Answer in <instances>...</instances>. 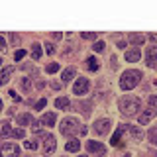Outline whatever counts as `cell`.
<instances>
[{"label":"cell","instance_id":"obj_1","mask_svg":"<svg viewBox=\"0 0 157 157\" xmlns=\"http://www.w3.org/2000/svg\"><path fill=\"white\" fill-rule=\"evenodd\" d=\"M141 81V73L136 71V69H130V71H126L124 75L120 78V86L124 88V90H132L134 86H137V82Z\"/></svg>","mask_w":157,"mask_h":157},{"label":"cell","instance_id":"obj_2","mask_svg":"<svg viewBox=\"0 0 157 157\" xmlns=\"http://www.w3.org/2000/svg\"><path fill=\"white\" fill-rule=\"evenodd\" d=\"M118 106H120V112H122V114L134 116L136 112L140 110V100H137L136 96H124V98H120Z\"/></svg>","mask_w":157,"mask_h":157},{"label":"cell","instance_id":"obj_3","mask_svg":"<svg viewBox=\"0 0 157 157\" xmlns=\"http://www.w3.org/2000/svg\"><path fill=\"white\" fill-rule=\"evenodd\" d=\"M59 130H61L63 136H73L78 132V120L77 118H65V120L61 122V126H59Z\"/></svg>","mask_w":157,"mask_h":157},{"label":"cell","instance_id":"obj_4","mask_svg":"<svg viewBox=\"0 0 157 157\" xmlns=\"http://www.w3.org/2000/svg\"><path fill=\"white\" fill-rule=\"evenodd\" d=\"M20 155V147L16 144H0V157H18Z\"/></svg>","mask_w":157,"mask_h":157},{"label":"cell","instance_id":"obj_5","mask_svg":"<svg viewBox=\"0 0 157 157\" xmlns=\"http://www.w3.org/2000/svg\"><path fill=\"white\" fill-rule=\"evenodd\" d=\"M88 78H85V77H78L77 81H75V86H73V92L75 94H86V90H88Z\"/></svg>","mask_w":157,"mask_h":157},{"label":"cell","instance_id":"obj_6","mask_svg":"<svg viewBox=\"0 0 157 157\" xmlns=\"http://www.w3.org/2000/svg\"><path fill=\"white\" fill-rule=\"evenodd\" d=\"M86 149L90 151V153H94V155H104L106 153V147L100 144V141H88L86 144Z\"/></svg>","mask_w":157,"mask_h":157},{"label":"cell","instance_id":"obj_7","mask_svg":"<svg viewBox=\"0 0 157 157\" xmlns=\"http://www.w3.org/2000/svg\"><path fill=\"white\" fill-rule=\"evenodd\" d=\"M110 130V120L108 118H100V120L94 122V132L96 134H106Z\"/></svg>","mask_w":157,"mask_h":157},{"label":"cell","instance_id":"obj_8","mask_svg":"<svg viewBox=\"0 0 157 157\" xmlns=\"http://www.w3.org/2000/svg\"><path fill=\"white\" fill-rule=\"evenodd\" d=\"M55 151V137L53 136H45L43 137V153L49 155V153H53Z\"/></svg>","mask_w":157,"mask_h":157},{"label":"cell","instance_id":"obj_9","mask_svg":"<svg viewBox=\"0 0 157 157\" xmlns=\"http://www.w3.org/2000/svg\"><path fill=\"white\" fill-rule=\"evenodd\" d=\"M145 61H147V65H149V67H155V65H157V45H151V47H147Z\"/></svg>","mask_w":157,"mask_h":157},{"label":"cell","instance_id":"obj_10","mask_svg":"<svg viewBox=\"0 0 157 157\" xmlns=\"http://www.w3.org/2000/svg\"><path fill=\"white\" fill-rule=\"evenodd\" d=\"M155 114H157V110H153V108H149V110H145L144 114L140 116V124H141V126H145V124H147L149 120H153V118H155Z\"/></svg>","mask_w":157,"mask_h":157},{"label":"cell","instance_id":"obj_11","mask_svg":"<svg viewBox=\"0 0 157 157\" xmlns=\"http://www.w3.org/2000/svg\"><path fill=\"white\" fill-rule=\"evenodd\" d=\"M39 124L51 128L53 124H55V114H53V112H47V114H43V116H41V120H39Z\"/></svg>","mask_w":157,"mask_h":157},{"label":"cell","instance_id":"obj_12","mask_svg":"<svg viewBox=\"0 0 157 157\" xmlns=\"http://www.w3.org/2000/svg\"><path fill=\"white\" fill-rule=\"evenodd\" d=\"M141 59V51L140 49H130V51H126V61H130V63H134V61H140Z\"/></svg>","mask_w":157,"mask_h":157},{"label":"cell","instance_id":"obj_13","mask_svg":"<svg viewBox=\"0 0 157 157\" xmlns=\"http://www.w3.org/2000/svg\"><path fill=\"white\" fill-rule=\"evenodd\" d=\"M12 73H14V67H4V69H2V73H0V86L6 85L8 78L12 77Z\"/></svg>","mask_w":157,"mask_h":157},{"label":"cell","instance_id":"obj_14","mask_svg":"<svg viewBox=\"0 0 157 157\" xmlns=\"http://www.w3.org/2000/svg\"><path fill=\"white\" fill-rule=\"evenodd\" d=\"M16 122L20 126H32V122H33V118L29 116V114H20L18 118H16Z\"/></svg>","mask_w":157,"mask_h":157},{"label":"cell","instance_id":"obj_15","mask_svg":"<svg viewBox=\"0 0 157 157\" xmlns=\"http://www.w3.org/2000/svg\"><path fill=\"white\" fill-rule=\"evenodd\" d=\"M67 151H78V149H81V141H78V140H75V137H73V140H69L67 141Z\"/></svg>","mask_w":157,"mask_h":157},{"label":"cell","instance_id":"obj_16","mask_svg":"<svg viewBox=\"0 0 157 157\" xmlns=\"http://www.w3.org/2000/svg\"><path fill=\"white\" fill-rule=\"evenodd\" d=\"M73 77H75V69H73V67H69V69H65V71H63V75H61V78H63V82H69V81H71Z\"/></svg>","mask_w":157,"mask_h":157},{"label":"cell","instance_id":"obj_17","mask_svg":"<svg viewBox=\"0 0 157 157\" xmlns=\"http://www.w3.org/2000/svg\"><path fill=\"white\" fill-rule=\"evenodd\" d=\"M124 130H126L124 126H122V128H118V130H116V134L112 136V140H110V144H112V145H118V144H120V136L124 134Z\"/></svg>","mask_w":157,"mask_h":157},{"label":"cell","instance_id":"obj_18","mask_svg":"<svg viewBox=\"0 0 157 157\" xmlns=\"http://www.w3.org/2000/svg\"><path fill=\"white\" fill-rule=\"evenodd\" d=\"M128 39H130L132 43H136V45H141V43H144V36H140V33H130V36H128Z\"/></svg>","mask_w":157,"mask_h":157},{"label":"cell","instance_id":"obj_19","mask_svg":"<svg viewBox=\"0 0 157 157\" xmlns=\"http://www.w3.org/2000/svg\"><path fill=\"white\" fill-rule=\"evenodd\" d=\"M32 57L36 59V61L41 57V45H39V43H33L32 45Z\"/></svg>","mask_w":157,"mask_h":157},{"label":"cell","instance_id":"obj_20","mask_svg":"<svg viewBox=\"0 0 157 157\" xmlns=\"http://www.w3.org/2000/svg\"><path fill=\"white\" fill-rule=\"evenodd\" d=\"M55 106L59 108V110H63V108H69V98H65V96L57 98V100H55Z\"/></svg>","mask_w":157,"mask_h":157},{"label":"cell","instance_id":"obj_21","mask_svg":"<svg viewBox=\"0 0 157 157\" xmlns=\"http://www.w3.org/2000/svg\"><path fill=\"white\" fill-rule=\"evenodd\" d=\"M128 130L132 132V136H134L136 140H141V137H144V132H141L140 128H136V126H128Z\"/></svg>","mask_w":157,"mask_h":157},{"label":"cell","instance_id":"obj_22","mask_svg":"<svg viewBox=\"0 0 157 157\" xmlns=\"http://www.w3.org/2000/svg\"><path fill=\"white\" fill-rule=\"evenodd\" d=\"M86 67L90 69V71H98V67H100V65H98V61H96L94 57H88L86 59Z\"/></svg>","mask_w":157,"mask_h":157},{"label":"cell","instance_id":"obj_23","mask_svg":"<svg viewBox=\"0 0 157 157\" xmlns=\"http://www.w3.org/2000/svg\"><path fill=\"white\" fill-rule=\"evenodd\" d=\"M45 71L49 73V75H53V73H57V71H59V63H49V65L45 67Z\"/></svg>","mask_w":157,"mask_h":157},{"label":"cell","instance_id":"obj_24","mask_svg":"<svg viewBox=\"0 0 157 157\" xmlns=\"http://www.w3.org/2000/svg\"><path fill=\"white\" fill-rule=\"evenodd\" d=\"M2 137H8V136H12V128H10V124H2Z\"/></svg>","mask_w":157,"mask_h":157},{"label":"cell","instance_id":"obj_25","mask_svg":"<svg viewBox=\"0 0 157 157\" xmlns=\"http://www.w3.org/2000/svg\"><path fill=\"white\" fill-rule=\"evenodd\" d=\"M24 147H26V149H29V151H33V149H37V141H36V140H29V141H26V144H24Z\"/></svg>","mask_w":157,"mask_h":157},{"label":"cell","instance_id":"obj_26","mask_svg":"<svg viewBox=\"0 0 157 157\" xmlns=\"http://www.w3.org/2000/svg\"><path fill=\"white\" fill-rule=\"evenodd\" d=\"M147 136H149V141H151V144H157V128H151Z\"/></svg>","mask_w":157,"mask_h":157},{"label":"cell","instance_id":"obj_27","mask_svg":"<svg viewBox=\"0 0 157 157\" xmlns=\"http://www.w3.org/2000/svg\"><path fill=\"white\" fill-rule=\"evenodd\" d=\"M24 57H26V51H24V49H18V51L14 53V61H22Z\"/></svg>","mask_w":157,"mask_h":157},{"label":"cell","instance_id":"obj_28","mask_svg":"<svg viewBox=\"0 0 157 157\" xmlns=\"http://www.w3.org/2000/svg\"><path fill=\"white\" fill-rule=\"evenodd\" d=\"M12 136H14V137H18V140H22V137L26 136V132H24L22 128H18V130H12Z\"/></svg>","mask_w":157,"mask_h":157},{"label":"cell","instance_id":"obj_29","mask_svg":"<svg viewBox=\"0 0 157 157\" xmlns=\"http://www.w3.org/2000/svg\"><path fill=\"white\" fill-rule=\"evenodd\" d=\"M104 47H106V45H104V41H96V43H94V45H92V49H94V51H96V53H100V51H104Z\"/></svg>","mask_w":157,"mask_h":157},{"label":"cell","instance_id":"obj_30","mask_svg":"<svg viewBox=\"0 0 157 157\" xmlns=\"http://www.w3.org/2000/svg\"><path fill=\"white\" fill-rule=\"evenodd\" d=\"M81 37H85V39H96V32H82Z\"/></svg>","mask_w":157,"mask_h":157},{"label":"cell","instance_id":"obj_31","mask_svg":"<svg viewBox=\"0 0 157 157\" xmlns=\"http://www.w3.org/2000/svg\"><path fill=\"white\" fill-rule=\"evenodd\" d=\"M45 106H47V100H45V98H41V100H39L37 104H36V108H37V110H41V108H45Z\"/></svg>","mask_w":157,"mask_h":157},{"label":"cell","instance_id":"obj_32","mask_svg":"<svg viewBox=\"0 0 157 157\" xmlns=\"http://www.w3.org/2000/svg\"><path fill=\"white\" fill-rule=\"evenodd\" d=\"M149 106L153 108V110L157 108V96H149Z\"/></svg>","mask_w":157,"mask_h":157},{"label":"cell","instance_id":"obj_33","mask_svg":"<svg viewBox=\"0 0 157 157\" xmlns=\"http://www.w3.org/2000/svg\"><path fill=\"white\" fill-rule=\"evenodd\" d=\"M8 94H10V98H14V100H16V102L20 100V94H18V92H16V90H10V92H8Z\"/></svg>","mask_w":157,"mask_h":157},{"label":"cell","instance_id":"obj_34","mask_svg":"<svg viewBox=\"0 0 157 157\" xmlns=\"http://www.w3.org/2000/svg\"><path fill=\"white\" fill-rule=\"evenodd\" d=\"M45 49H47V53H49V55H51V53L55 51V49H53V45H51V43H47V47H45Z\"/></svg>","mask_w":157,"mask_h":157},{"label":"cell","instance_id":"obj_35","mask_svg":"<svg viewBox=\"0 0 157 157\" xmlns=\"http://www.w3.org/2000/svg\"><path fill=\"white\" fill-rule=\"evenodd\" d=\"M0 110H2V100H0Z\"/></svg>","mask_w":157,"mask_h":157},{"label":"cell","instance_id":"obj_36","mask_svg":"<svg viewBox=\"0 0 157 157\" xmlns=\"http://www.w3.org/2000/svg\"><path fill=\"white\" fill-rule=\"evenodd\" d=\"M78 157H88V155H78Z\"/></svg>","mask_w":157,"mask_h":157},{"label":"cell","instance_id":"obj_37","mask_svg":"<svg viewBox=\"0 0 157 157\" xmlns=\"http://www.w3.org/2000/svg\"><path fill=\"white\" fill-rule=\"evenodd\" d=\"M149 157H157V155H149Z\"/></svg>","mask_w":157,"mask_h":157},{"label":"cell","instance_id":"obj_38","mask_svg":"<svg viewBox=\"0 0 157 157\" xmlns=\"http://www.w3.org/2000/svg\"><path fill=\"white\" fill-rule=\"evenodd\" d=\"M0 65H2V59H0Z\"/></svg>","mask_w":157,"mask_h":157}]
</instances>
